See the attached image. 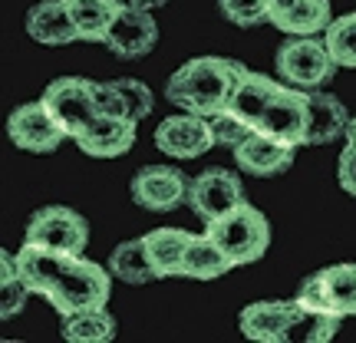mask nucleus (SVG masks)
Instances as JSON below:
<instances>
[{
  "mask_svg": "<svg viewBox=\"0 0 356 343\" xmlns=\"http://www.w3.org/2000/svg\"><path fill=\"white\" fill-rule=\"evenodd\" d=\"M0 264H3V278H0V317L13 320L30 301V284L24 280L20 267H17V257L13 251H3L0 255Z\"/></svg>",
  "mask_w": 356,
  "mask_h": 343,
  "instance_id": "cd10ccee",
  "label": "nucleus"
},
{
  "mask_svg": "<svg viewBox=\"0 0 356 343\" xmlns=\"http://www.w3.org/2000/svg\"><path fill=\"white\" fill-rule=\"evenodd\" d=\"M270 24L287 37H317L333 24L330 0H293L291 7L274 10Z\"/></svg>",
  "mask_w": 356,
  "mask_h": 343,
  "instance_id": "aec40b11",
  "label": "nucleus"
},
{
  "mask_svg": "<svg viewBox=\"0 0 356 343\" xmlns=\"http://www.w3.org/2000/svg\"><path fill=\"white\" fill-rule=\"evenodd\" d=\"M277 77L293 89H323L337 77V60L327 43L314 37H293L277 50Z\"/></svg>",
  "mask_w": 356,
  "mask_h": 343,
  "instance_id": "39448f33",
  "label": "nucleus"
},
{
  "mask_svg": "<svg viewBox=\"0 0 356 343\" xmlns=\"http://www.w3.org/2000/svg\"><path fill=\"white\" fill-rule=\"evenodd\" d=\"M204 234L234 261V267L254 264L267 255L270 248V225L267 215L257 212L251 202L234 205L231 212H225L215 221H204Z\"/></svg>",
  "mask_w": 356,
  "mask_h": 343,
  "instance_id": "7ed1b4c3",
  "label": "nucleus"
},
{
  "mask_svg": "<svg viewBox=\"0 0 356 343\" xmlns=\"http://www.w3.org/2000/svg\"><path fill=\"white\" fill-rule=\"evenodd\" d=\"M215 132L211 122L198 113H185L178 109L175 115H168L155 129V149L172 155V159H198L208 149H215Z\"/></svg>",
  "mask_w": 356,
  "mask_h": 343,
  "instance_id": "9b49d317",
  "label": "nucleus"
},
{
  "mask_svg": "<svg viewBox=\"0 0 356 343\" xmlns=\"http://www.w3.org/2000/svg\"><path fill=\"white\" fill-rule=\"evenodd\" d=\"M17 267L30 291L47 297L53 310L66 317L89 307H106L113 294V271L73 251H53L40 244H26L17 251Z\"/></svg>",
  "mask_w": 356,
  "mask_h": 343,
  "instance_id": "f257e3e1",
  "label": "nucleus"
},
{
  "mask_svg": "<svg viewBox=\"0 0 356 343\" xmlns=\"http://www.w3.org/2000/svg\"><path fill=\"white\" fill-rule=\"evenodd\" d=\"M155 43H159V24H155L152 10L122 3L102 47L119 60H142L155 50Z\"/></svg>",
  "mask_w": 356,
  "mask_h": 343,
  "instance_id": "f8f14e48",
  "label": "nucleus"
},
{
  "mask_svg": "<svg viewBox=\"0 0 356 343\" xmlns=\"http://www.w3.org/2000/svg\"><path fill=\"white\" fill-rule=\"evenodd\" d=\"M280 89H284V83L264 77V73L248 70V73H244V79L238 83V89H234V96H231V106H228V109H234V113L241 115L248 126L257 129V122H261L264 109L270 106V99L277 96Z\"/></svg>",
  "mask_w": 356,
  "mask_h": 343,
  "instance_id": "412c9836",
  "label": "nucleus"
},
{
  "mask_svg": "<svg viewBox=\"0 0 356 343\" xmlns=\"http://www.w3.org/2000/svg\"><path fill=\"white\" fill-rule=\"evenodd\" d=\"M119 7H122V0H70V13L76 20L79 40L83 43H106Z\"/></svg>",
  "mask_w": 356,
  "mask_h": 343,
  "instance_id": "a878e982",
  "label": "nucleus"
},
{
  "mask_svg": "<svg viewBox=\"0 0 356 343\" xmlns=\"http://www.w3.org/2000/svg\"><path fill=\"white\" fill-rule=\"evenodd\" d=\"M132 7H142V10H159V7H165L168 0H126Z\"/></svg>",
  "mask_w": 356,
  "mask_h": 343,
  "instance_id": "473e14b6",
  "label": "nucleus"
},
{
  "mask_svg": "<svg viewBox=\"0 0 356 343\" xmlns=\"http://www.w3.org/2000/svg\"><path fill=\"white\" fill-rule=\"evenodd\" d=\"M142 238H145V248H149L159 278H181V261H185V251L195 234L185 228H155Z\"/></svg>",
  "mask_w": 356,
  "mask_h": 343,
  "instance_id": "4be33fe9",
  "label": "nucleus"
},
{
  "mask_svg": "<svg viewBox=\"0 0 356 343\" xmlns=\"http://www.w3.org/2000/svg\"><path fill=\"white\" fill-rule=\"evenodd\" d=\"M139 136V122L136 119H122V115H99L86 136H79L76 145L83 155L92 159H119L136 145Z\"/></svg>",
  "mask_w": 356,
  "mask_h": 343,
  "instance_id": "f3484780",
  "label": "nucleus"
},
{
  "mask_svg": "<svg viewBox=\"0 0 356 343\" xmlns=\"http://www.w3.org/2000/svg\"><path fill=\"white\" fill-rule=\"evenodd\" d=\"M109 271H113V278H119L122 284H132V287L159 280V271L149 257L145 238H129V241L115 244V251L109 255Z\"/></svg>",
  "mask_w": 356,
  "mask_h": 343,
  "instance_id": "5701e85b",
  "label": "nucleus"
},
{
  "mask_svg": "<svg viewBox=\"0 0 356 343\" xmlns=\"http://www.w3.org/2000/svg\"><path fill=\"white\" fill-rule=\"evenodd\" d=\"M218 10L228 24L241 26V30H254L261 24H270V0H218Z\"/></svg>",
  "mask_w": 356,
  "mask_h": 343,
  "instance_id": "c756f323",
  "label": "nucleus"
},
{
  "mask_svg": "<svg viewBox=\"0 0 356 343\" xmlns=\"http://www.w3.org/2000/svg\"><path fill=\"white\" fill-rule=\"evenodd\" d=\"M323 43L337 60V66L356 70V10L333 17V24L323 30Z\"/></svg>",
  "mask_w": 356,
  "mask_h": 343,
  "instance_id": "c85d7f7f",
  "label": "nucleus"
},
{
  "mask_svg": "<svg viewBox=\"0 0 356 343\" xmlns=\"http://www.w3.org/2000/svg\"><path fill=\"white\" fill-rule=\"evenodd\" d=\"M340 314H330V310H320V307H307L297 301V320H293L291 340L300 343H327L340 333Z\"/></svg>",
  "mask_w": 356,
  "mask_h": 343,
  "instance_id": "bb28decb",
  "label": "nucleus"
},
{
  "mask_svg": "<svg viewBox=\"0 0 356 343\" xmlns=\"http://www.w3.org/2000/svg\"><path fill=\"white\" fill-rule=\"evenodd\" d=\"M96 86L99 83H92L86 77H60V79H53L50 86L43 89V96H40L73 142L79 136H86L89 129H92V122L102 115Z\"/></svg>",
  "mask_w": 356,
  "mask_h": 343,
  "instance_id": "20e7f679",
  "label": "nucleus"
},
{
  "mask_svg": "<svg viewBox=\"0 0 356 343\" xmlns=\"http://www.w3.org/2000/svg\"><path fill=\"white\" fill-rule=\"evenodd\" d=\"M228 271H234V261H231L221 248H218L208 234H195L185 251V261H181V278L188 280H218L225 278Z\"/></svg>",
  "mask_w": 356,
  "mask_h": 343,
  "instance_id": "b1692460",
  "label": "nucleus"
},
{
  "mask_svg": "<svg viewBox=\"0 0 356 343\" xmlns=\"http://www.w3.org/2000/svg\"><path fill=\"white\" fill-rule=\"evenodd\" d=\"M7 136H10V142L20 152H33V155H50L70 139L43 99L17 106L10 119H7Z\"/></svg>",
  "mask_w": 356,
  "mask_h": 343,
  "instance_id": "6e6552de",
  "label": "nucleus"
},
{
  "mask_svg": "<svg viewBox=\"0 0 356 343\" xmlns=\"http://www.w3.org/2000/svg\"><path fill=\"white\" fill-rule=\"evenodd\" d=\"M63 340L70 343H109L119 333L115 317L106 307H89V310H76L63 317Z\"/></svg>",
  "mask_w": 356,
  "mask_h": 343,
  "instance_id": "393cba45",
  "label": "nucleus"
},
{
  "mask_svg": "<svg viewBox=\"0 0 356 343\" xmlns=\"http://www.w3.org/2000/svg\"><path fill=\"white\" fill-rule=\"evenodd\" d=\"M307 93V109H310V122H307V142L304 145H330L340 136L346 139V126H350V109L337 99L333 93L323 89H304Z\"/></svg>",
  "mask_w": 356,
  "mask_h": 343,
  "instance_id": "a211bd4d",
  "label": "nucleus"
},
{
  "mask_svg": "<svg viewBox=\"0 0 356 343\" xmlns=\"http://www.w3.org/2000/svg\"><path fill=\"white\" fill-rule=\"evenodd\" d=\"M188 185L191 178L175 166H145L139 168L132 182H129V195L132 202L145 208V212H155V215H165V212H175L181 202H188Z\"/></svg>",
  "mask_w": 356,
  "mask_h": 343,
  "instance_id": "1a4fd4ad",
  "label": "nucleus"
},
{
  "mask_svg": "<svg viewBox=\"0 0 356 343\" xmlns=\"http://www.w3.org/2000/svg\"><path fill=\"white\" fill-rule=\"evenodd\" d=\"M24 241L40 244V248H53V251L83 255L89 244V221L79 212L66 208V205H47V208L30 215Z\"/></svg>",
  "mask_w": 356,
  "mask_h": 343,
  "instance_id": "423d86ee",
  "label": "nucleus"
},
{
  "mask_svg": "<svg viewBox=\"0 0 356 343\" xmlns=\"http://www.w3.org/2000/svg\"><path fill=\"white\" fill-rule=\"evenodd\" d=\"M346 142H356V115L350 119V126H346Z\"/></svg>",
  "mask_w": 356,
  "mask_h": 343,
  "instance_id": "72a5a7b5",
  "label": "nucleus"
},
{
  "mask_svg": "<svg viewBox=\"0 0 356 343\" xmlns=\"http://www.w3.org/2000/svg\"><path fill=\"white\" fill-rule=\"evenodd\" d=\"M293 320H297V297L293 301H254L241 310L238 327L248 340L291 343Z\"/></svg>",
  "mask_w": 356,
  "mask_h": 343,
  "instance_id": "4468645a",
  "label": "nucleus"
},
{
  "mask_svg": "<svg viewBox=\"0 0 356 343\" xmlns=\"http://www.w3.org/2000/svg\"><path fill=\"white\" fill-rule=\"evenodd\" d=\"M26 33L40 47H66L76 43L79 30L70 13V0H40L26 10Z\"/></svg>",
  "mask_w": 356,
  "mask_h": 343,
  "instance_id": "dca6fc26",
  "label": "nucleus"
},
{
  "mask_svg": "<svg viewBox=\"0 0 356 343\" xmlns=\"http://www.w3.org/2000/svg\"><path fill=\"white\" fill-rule=\"evenodd\" d=\"M293 0H270V7H274V10H284V7H291ZM270 17H274V13H270Z\"/></svg>",
  "mask_w": 356,
  "mask_h": 343,
  "instance_id": "f704fd0d",
  "label": "nucleus"
},
{
  "mask_svg": "<svg viewBox=\"0 0 356 343\" xmlns=\"http://www.w3.org/2000/svg\"><path fill=\"white\" fill-rule=\"evenodd\" d=\"M99 96V113L102 115H122V119H145L155 109V96L152 89L145 86L142 79H106L96 86Z\"/></svg>",
  "mask_w": 356,
  "mask_h": 343,
  "instance_id": "6ab92c4d",
  "label": "nucleus"
},
{
  "mask_svg": "<svg viewBox=\"0 0 356 343\" xmlns=\"http://www.w3.org/2000/svg\"><path fill=\"white\" fill-rule=\"evenodd\" d=\"M307 122H310V109H307V93L304 89H293L284 83L277 96L270 99V106L264 109L257 129L274 136V139L287 142V145H304L307 142Z\"/></svg>",
  "mask_w": 356,
  "mask_h": 343,
  "instance_id": "ddd939ff",
  "label": "nucleus"
},
{
  "mask_svg": "<svg viewBox=\"0 0 356 343\" xmlns=\"http://www.w3.org/2000/svg\"><path fill=\"white\" fill-rule=\"evenodd\" d=\"M297 301L340 317H356V264H330L304 278Z\"/></svg>",
  "mask_w": 356,
  "mask_h": 343,
  "instance_id": "0eeeda50",
  "label": "nucleus"
},
{
  "mask_svg": "<svg viewBox=\"0 0 356 343\" xmlns=\"http://www.w3.org/2000/svg\"><path fill=\"white\" fill-rule=\"evenodd\" d=\"M244 202V185L238 172H231V168H204L202 175L191 178L188 185V205L191 212L202 218V221H215L221 218L225 212H231L234 205Z\"/></svg>",
  "mask_w": 356,
  "mask_h": 343,
  "instance_id": "9d476101",
  "label": "nucleus"
},
{
  "mask_svg": "<svg viewBox=\"0 0 356 343\" xmlns=\"http://www.w3.org/2000/svg\"><path fill=\"white\" fill-rule=\"evenodd\" d=\"M231 152H234V162H238L241 172H248V175H254V178H274V175H284L293 166L297 145H287V142H280L274 136L261 132V129H254Z\"/></svg>",
  "mask_w": 356,
  "mask_h": 343,
  "instance_id": "2eb2a0df",
  "label": "nucleus"
},
{
  "mask_svg": "<svg viewBox=\"0 0 356 343\" xmlns=\"http://www.w3.org/2000/svg\"><path fill=\"white\" fill-rule=\"evenodd\" d=\"M208 122H211V132H215V142L218 145H225V149H234V145H241L251 132H254V126H248L241 115L234 113V109H221V113L215 115H204Z\"/></svg>",
  "mask_w": 356,
  "mask_h": 343,
  "instance_id": "7c9ffc66",
  "label": "nucleus"
},
{
  "mask_svg": "<svg viewBox=\"0 0 356 343\" xmlns=\"http://www.w3.org/2000/svg\"><path fill=\"white\" fill-rule=\"evenodd\" d=\"M337 182L346 195L356 198V142H346L340 159H337Z\"/></svg>",
  "mask_w": 356,
  "mask_h": 343,
  "instance_id": "2f4dec72",
  "label": "nucleus"
},
{
  "mask_svg": "<svg viewBox=\"0 0 356 343\" xmlns=\"http://www.w3.org/2000/svg\"><path fill=\"white\" fill-rule=\"evenodd\" d=\"M244 73H248V66L228 60V56H195L168 77L165 96L172 106L185 109V113L215 115L225 106H231V96L244 79Z\"/></svg>",
  "mask_w": 356,
  "mask_h": 343,
  "instance_id": "f03ea898",
  "label": "nucleus"
}]
</instances>
